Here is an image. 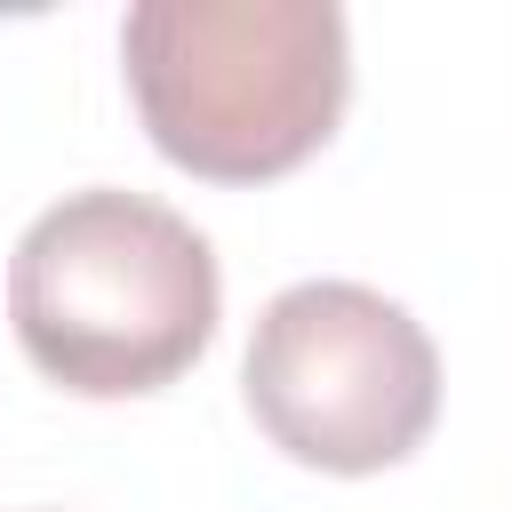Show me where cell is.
<instances>
[{
	"label": "cell",
	"instance_id": "obj_1",
	"mask_svg": "<svg viewBox=\"0 0 512 512\" xmlns=\"http://www.w3.org/2000/svg\"><path fill=\"white\" fill-rule=\"evenodd\" d=\"M120 72L168 168L272 184L336 136L352 32L328 0H144L120 16Z\"/></svg>",
	"mask_w": 512,
	"mask_h": 512
},
{
	"label": "cell",
	"instance_id": "obj_2",
	"mask_svg": "<svg viewBox=\"0 0 512 512\" xmlns=\"http://www.w3.org/2000/svg\"><path fill=\"white\" fill-rule=\"evenodd\" d=\"M224 312V272L176 208L88 184L40 208L8 256V320L24 360L80 400H136L176 384Z\"/></svg>",
	"mask_w": 512,
	"mask_h": 512
},
{
	"label": "cell",
	"instance_id": "obj_3",
	"mask_svg": "<svg viewBox=\"0 0 512 512\" xmlns=\"http://www.w3.org/2000/svg\"><path fill=\"white\" fill-rule=\"evenodd\" d=\"M240 392L288 464L368 480L424 448L440 416V352L384 288L296 280L256 312Z\"/></svg>",
	"mask_w": 512,
	"mask_h": 512
}]
</instances>
